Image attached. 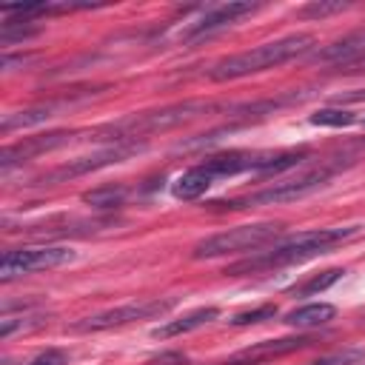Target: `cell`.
<instances>
[{
    "instance_id": "1",
    "label": "cell",
    "mask_w": 365,
    "mask_h": 365,
    "mask_svg": "<svg viewBox=\"0 0 365 365\" xmlns=\"http://www.w3.org/2000/svg\"><path fill=\"white\" fill-rule=\"evenodd\" d=\"M359 234V225H345V228H314V231H299L282 242H277L268 251H259L257 257L240 259L234 265L225 268V274H257V271H268V268H282V265H294L302 259H311L317 254H325L328 248H334L336 242H345L351 237Z\"/></svg>"
},
{
    "instance_id": "2",
    "label": "cell",
    "mask_w": 365,
    "mask_h": 365,
    "mask_svg": "<svg viewBox=\"0 0 365 365\" xmlns=\"http://www.w3.org/2000/svg\"><path fill=\"white\" fill-rule=\"evenodd\" d=\"M311 46H314V37L311 34H288V37H279V40H271V43H262V46H254L248 51H240V54H231V57L214 63L208 68V80H214V83L240 80V77H248V74H257V71L282 66L288 60H297L305 51H311Z\"/></svg>"
},
{
    "instance_id": "3",
    "label": "cell",
    "mask_w": 365,
    "mask_h": 365,
    "mask_svg": "<svg viewBox=\"0 0 365 365\" xmlns=\"http://www.w3.org/2000/svg\"><path fill=\"white\" fill-rule=\"evenodd\" d=\"M222 106L217 103H205V100H185V103H174V106H165V108H157V111H143V114H131V117H123L117 123H108L103 125L97 134L100 140H114V143H128V140H137V137H145V134H157V131H171L182 123H191L202 114H211Z\"/></svg>"
},
{
    "instance_id": "4",
    "label": "cell",
    "mask_w": 365,
    "mask_h": 365,
    "mask_svg": "<svg viewBox=\"0 0 365 365\" xmlns=\"http://www.w3.org/2000/svg\"><path fill=\"white\" fill-rule=\"evenodd\" d=\"M279 222H248V225H237L220 234H211L205 240H200L191 251L194 259H214V257H225V254H237V251H248L257 245H265L268 240H274L279 234Z\"/></svg>"
},
{
    "instance_id": "5",
    "label": "cell",
    "mask_w": 365,
    "mask_h": 365,
    "mask_svg": "<svg viewBox=\"0 0 365 365\" xmlns=\"http://www.w3.org/2000/svg\"><path fill=\"white\" fill-rule=\"evenodd\" d=\"M331 174H334L331 165H319V168H314V171L299 174L297 180H285V182H277V185H271V188L254 191V194H248V197L228 200V202H211V205H222V208H257V205H279V202L302 200L305 194H311V191H317L319 185H325Z\"/></svg>"
},
{
    "instance_id": "6",
    "label": "cell",
    "mask_w": 365,
    "mask_h": 365,
    "mask_svg": "<svg viewBox=\"0 0 365 365\" xmlns=\"http://www.w3.org/2000/svg\"><path fill=\"white\" fill-rule=\"evenodd\" d=\"M177 305V297H168V299H140V302H128V305H120V308H108V311H100V314H91L86 319H77L71 322L68 328L77 331V334H94V331H108V328H120V325H128V322H137V319H151V317H163L165 311H171Z\"/></svg>"
},
{
    "instance_id": "7",
    "label": "cell",
    "mask_w": 365,
    "mask_h": 365,
    "mask_svg": "<svg viewBox=\"0 0 365 365\" xmlns=\"http://www.w3.org/2000/svg\"><path fill=\"white\" fill-rule=\"evenodd\" d=\"M143 145L137 140H128V143H114V145H106L94 154H86V157H77V160H68L46 174H40L34 182L37 185H57V182H68L74 177H83V174H91V171H100L106 165H114V163H123L128 160L131 154H137Z\"/></svg>"
},
{
    "instance_id": "8",
    "label": "cell",
    "mask_w": 365,
    "mask_h": 365,
    "mask_svg": "<svg viewBox=\"0 0 365 365\" xmlns=\"http://www.w3.org/2000/svg\"><path fill=\"white\" fill-rule=\"evenodd\" d=\"M74 259V251L63 248V245H40V248H14L6 251L0 259V279L9 282L14 277L31 274V271H46V268H57Z\"/></svg>"
},
{
    "instance_id": "9",
    "label": "cell",
    "mask_w": 365,
    "mask_h": 365,
    "mask_svg": "<svg viewBox=\"0 0 365 365\" xmlns=\"http://www.w3.org/2000/svg\"><path fill=\"white\" fill-rule=\"evenodd\" d=\"M317 336H308V334H297V336H279V339H262V342H254L237 354H231L228 359H222L220 365H262V362H271L277 356H285V354H294L299 348H308L314 345Z\"/></svg>"
},
{
    "instance_id": "10",
    "label": "cell",
    "mask_w": 365,
    "mask_h": 365,
    "mask_svg": "<svg viewBox=\"0 0 365 365\" xmlns=\"http://www.w3.org/2000/svg\"><path fill=\"white\" fill-rule=\"evenodd\" d=\"M68 140H71V131H48V134H37V137H23L20 143L6 145L0 151V168L9 171V168H14L26 160H34L46 151H54V148L66 145Z\"/></svg>"
},
{
    "instance_id": "11",
    "label": "cell",
    "mask_w": 365,
    "mask_h": 365,
    "mask_svg": "<svg viewBox=\"0 0 365 365\" xmlns=\"http://www.w3.org/2000/svg\"><path fill=\"white\" fill-rule=\"evenodd\" d=\"M257 9H259L257 3H222V6H211L197 23L188 26V31L182 34V40H188V43L191 40H202V37H208V34H214V31L237 23L240 17L254 14Z\"/></svg>"
},
{
    "instance_id": "12",
    "label": "cell",
    "mask_w": 365,
    "mask_h": 365,
    "mask_svg": "<svg viewBox=\"0 0 365 365\" xmlns=\"http://www.w3.org/2000/svg\"><path fill=\"white\" fill-rule=\"evenodd\" d=\"M356 57H365V29L362 31H354V34H348V37H342V40H336V43H331V46H325V48H319L314 54V60L339 63V66L342 63H351Z\"/></svg>"
},
{
    "instance_id": "13",
    "label": "cell",
    "mask_w": 365,
    "mask_h": 365,
    "mask_svg": "<svg viewBox=\"0 0 365 365\" xmlns=\"http://www.w3.org/2000/svg\"><path fill=\"white\" fill-rule=\"evenodd\" d=\"M217 317H220V311H217V308H197V311H191V314H185V317H180V319H171V322H165V325L154 328V331H151V336H157V339L180 336V334H188V331H194V328H200V325H205V322L217 319Z\"/></svg>"
},
{
    "instance_id": "14",
    "label": "cell",
    "mask_w": 365,
    "mask_h": 365,
    "mask_svg": "<svg viewBox=\"0 0 365 365\" xmlns=\"http://www.w3.org/2000/svg\"><path fill=\"white\" fill-rule=\"evenodd\" d=\"M336 317V308L328 305V302H311V305H299L294 308L291 314H285V325L291 328H317V325H325Z\"/></svg>"
},
{
    "instance_id": "15",
    "label": "cell",
    "mask_w": 365,
    "mask_h": 365,
    "mask_svg": "<svg viewBox=\"0 0 365 365\" xmlns=\"http://www.w3.org/2000/svg\"><path fill=\"white\" fill-rule=\"evenodd\" d=\"M211 182H214V177H211L202 165H194V168L182 171V174L174 180L171 194H174L177 200H197V197L205 194V188H208Z\"/></svg>"
},
{
    "instance_id": "16",
    "label": "cell",
    "mask_w": 365,
    "mask_h": 365,
    "mask_svg": "<svg viewBox=\"0 0 365 365\" xmlns=\"http://www.w3.org/2000/svg\"><path fill=\"white\" fill-rule=\"evenodd\" d=\"M83 202H88L91 208L108 211V208H120L125 202V188L123 185H103V188H91L83 191Z\"/></svg>"
},
{
    "instance_id": "17",
    "label": "cell",
    "mask_w": 365,
    "mask_h": 365,
    "mask_svg": "<svg viewBox=\"0 0 365 365\" xmlns=\"http://www.w3.org/2000/svg\"><path fill=\"white\" fill-rule=\"evenodd\" d=\"M51 117V106H37V108H29V111H14V114H6L0 120V131L9 134L14 128H26V125H37L43 120Z\"/></svg>"
},
{
    "instance_id": "18",
    "label": "cell",
    "mask_w": 365,
    "mask_h": 365,
    "mask_svg": "<svg viewBox=\"0 0 365 365\" xmlns=\"http://www.w3.org/2000/svg\"><path fill=\"white\" fill-rule=\"evenodd\" d=\"M339 277H342V268H328V271H322V274H317V277L305 279L302 285H297L291 294H294V297H311V294H319V291L331 288Z\"/></svg>"
},
{
    "instance_id": "19",
    "label": "cell",
    "mask_w": 365,
    "mask_h": 365,
    "mask_svg": "<svg viewBox=\"0 0 365 365\" xmlns=\"http://www.w3.org/2000/svg\"><path fill=\"white\" fill-rule=\"evenodd\" d=\"M354 120H356L354 111H345V108H319L311 114L314 125H328V128H342V125H351Z\"/></svg>"
},
{
    "instance_id": "20",
    "label": "cell",
    "mask_w": 365,
    "mask_h": 365,
    "mask_svg": "<svg viewBox=\"0 0 365 365\" xmlns=\"http://www.w3.org/2000/svg\"><path fill=\"white\" fill-rule=\"evenodd\" d=\"M305 160V151H282V154H268L265 163L259 165V174H277L291 165H299Z\"/></svg>"
},
{
    "instance_id": "21",
    "label": "cell",
    "mask_w": 365,
    "mask_h": 365,
    "mask_svg": "<svg viewBox=\"0 0 365 365\" xmlns=\"http://www.w3.org/2000/svg\"><path fill=\"white\" fill-rule=\"evenodd\" d=\"M311 365H365V348H342L314 359Z\"/></svg>"
},
{
    "instance_id": "22",
    "label": "cell",
    "mask_w": 365,
    "mask_h": 365,
    "mask_svg": "<svg viewBox=\"0 0 365 365\" xmlns=\"http://www.w3.org/2000/svg\"><path fill=\"white\" fill-rule=\"evenodd\" d=\"M40 29L37 26H31L29 20L23 23V20H9V23H3V31H0V40H3V46H11V43H17V40H26V37H34Z\"/></svg>"
},
{
    "instance_id": "23",
    "label": "cell",
    "mask_w": 365,
    "mask_h": 365,
    "mask_svg": "<svg viewBox=\"0 0 365 365\" xmlns=\"http://www.w3.org/2000/svg\"><path fill=\"white\" fill-rule=\"evenodd\" d=\"M274 317H277V305H259V308L234 314L231 325H254V322H265V319H274Z\"/></svg>"
},
{
    "instance_id": "24",
    "label": "cell",
    "mask_w": 365,
    "mask_h": 365,
    "mask_svg": "<svg viewBox=\"0 0 365 365\" xmlns=\"http://www.w3.org/2000/svg\"><path fill=\"white\" fill-rule=\"evenodd\" d=\"M348 3L336 0V3H328V0H314L308 6L299 9V17H328V14H336V11H345Z\"/></svg>"
},
{
    "instance_id": "25",
    "label": "cell",
    "mask_w": 365,
    "mask_h": 365,
    "mask_svg": "<svg viewBox=\"0 0 365 365\" xmlns=\"http://www.w3.org/2000/svg\"><path fill=\"white\" fill-rule=\"evenodd\" d=\"M148 365H188V356H185V354H180V351H168V354L154 356Z\"/></svg>"
},
{
    "instance_id": "26",
    "label": "cell",
    "mask_w": 365,
    "mask_h": 365,
    "mask_svg": "<svg viewBox=\"0 0 365 365\" xmlns=\"http://www.w3.org/2000/svg\"><path fill=\"white\" fill-rule=\"evenodd\" d=\"M26 365H66V356L60 351H43L31 362H26Z\"/></svg>"
},
{
    "instance_id": "27",
    "label": "cell",
    "mask_w": 365,
    "mask_h": 365,
    "mask_svg": "<svg viewBox=\"0 0 365 365\" xmlns=\"http://www.w3.org/2000/svg\"><path fill=\"white\" fill-rule=\"evenodd\" d=\"M20 325H23V328H34V322H20ZM14 328H17V325H14L9 317H3V322H0V336H3V339H6V336H11V334H14Z\"/></svg>"
},
{
    "instance_id": "28",
    "label": "cell",
    "mask_w": 365,
    "mask_h": 365,
    "mask_svg": "<svg viewBox=\"0 0 365 365\" xmlns=\"http://www.w3.org/2000/svg\"><path fill=\"white\" fill-rule=\"evenodd\" d=\"M342 100H348V103H359V100H365V88L362 91H348V94H339V103Z\"/></svg>"
},
{
    "instance_id": "29",
    "label": "cell",
    "mask_w": 365,
    "mask_h": 365,
    "mask_svg": "<svg viewBox=\"0 0 365 365\" xmlns=\"http://www.w3.org/2000/svg\"><path fill=\"white\" fill-rule=\"evenodd\" d=\"M345 71H365V57H356V60L345 63Z\"/></svg>"
}]
</instances>
